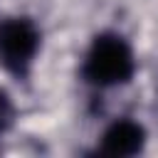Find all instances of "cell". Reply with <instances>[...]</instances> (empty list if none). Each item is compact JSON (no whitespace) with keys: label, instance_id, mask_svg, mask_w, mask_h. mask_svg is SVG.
I'll return each instance as SVG.
<instances>
[{"label":"cell","instance_id":"cell-1","mask_svg":"<svg viewBox=\"0 0 158 158\" xmlns=\"http://www.w3.org/2000/svg\"><path fill=\"white\" fill-rule=\"evenodd\" d=\"M133 72H136L133 49L121 35L101 32L91 40L81 64V77L86 84L99 89L118 86L131 81Z\"/></svg>","mask_w":158,"mask_h":158},{"label":"cell","instance_id":"cell-2","mask_svg":"<svg viewBox=\"0 0 158 158\" xmlns=\"http://www.w3.org/2000/svg\"><path fill=\"white\" fill-rule=\"evenodd\" d=\"M40 49V30L30 17L0 20V64L7 74L25 79Z\"/></svg>","mask_w":158,"mask_h":158},{"label":"cell","instance_id":"cell-3","mask_svg":"<svg viewBox=\"0 0 158 158\" xmlns=\"http://www.w3.org/2000/svg\"><path fill=\"white\" fill-rule=\"evenodd\" d=\"M146 146V128L133 118H116L101 133L99 153L104 156H136Z\"/></svg>","mask_w":158,"mask_h":158},{"label":"cell","instance_id":"cell-4","mask_svg":"<svg viewBox=\"0 0 158 158\" xmlns=\"http://www.w3.org/2000/svg\"><path fill=\"white\" fill-rule=\"evenodd\" d=\"M12 121H15V104H12V99L7 96V91L0 89V138L10 131Z\"/></svg>","mask_w":158,"mask_h":158}]
</instances>
